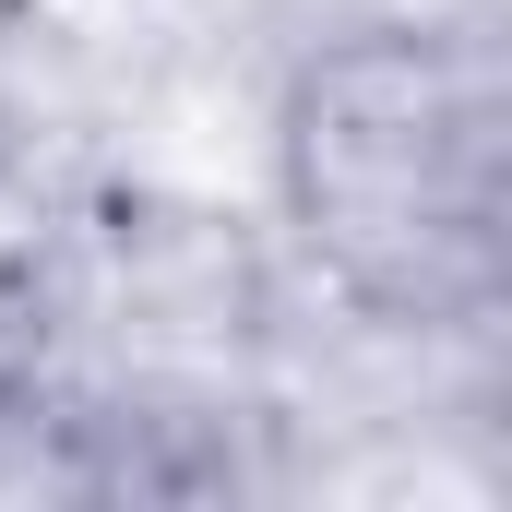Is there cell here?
Listing matches in <instances>:
<instances>
[{"label": "cell", "instance_id": "1", "mask_svg": "<svg viewBox=\"0 0 512 512\" xmlns=\"http://www.w3.org/2000/svg\"><path fill=\"white\" fill-rule=\"evenodd\" d=\"M262 227L358 310L501 322L512 84L489 0L298 24L262 96Z\"/></svg>", "mask_w": 512, "mask_h": 512}]
</instances>
